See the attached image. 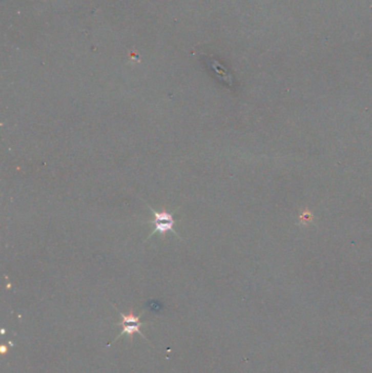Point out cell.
Returning <instances> with one entry per match:
<instances>
[{
    "mask_svg": "<svg viewBox=\"0 0 372 373\" xmlns=\"http://www.w3.org/2000/svg\"><path fill=\"white\" fill-rule=\"evenodd\" d=\"M141 325H143V323H138V324H135V325L126 326V327L123 328V330H122L120 335H122V334H125V333H128V334H132V333H134V332L140 333V326H141ZM140 334H141V333H140Z\"/></svg>",
    "mask_w": 372,
    "mask_h": 373,
    "instance_id": "obj_1",
    "label": "cell"
}]
</instances>
